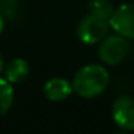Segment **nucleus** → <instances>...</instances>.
I'll return each mask as SVG.
<instances>
[{
    "instance_id": "obj_10",
    "label": "nucleus",
    "mask_w": 134,
    "mask_h": 134,
    "mask_svg": "<svg viewBox=\"0 0 134 134\" xmlns=\"http://www.w3.org/2000/svg\"><path fill=\"white\" fill-rule=\"evenodd\" d=\"M19 12V0H0V15L4 20L16 19Z\"/></svg>"
},
{
    "instance_id": "obj_4",
    "label": "nucleus",
    "mask_w": 134,
    "mask_h": 134,
    "mask_svg": "<svg viewBox=\"0 0 134 134\" xmlns=\"http://www.w3.org/2000/svg\"><path fill=\"white\" fill-rule=\"evenodd\" d=\"M108 23L117 35L134 39V3H124L114 9Z\"/></svg>"
},
{
    "instance_id": "obj_11",
    "label": "nucleus",
    "mask_w": 134,
    "mask_h": 134,
    "mask_svg": "<svg viewBox=\"0 0 134 134\" xmlns=\"http://www.w3.org/2000/svg\"><path fill=\"white\" fill-rule=\"evenodd\" d=\"M3 69H4V61H3V56L0 55V74L3 72Z\"/></svg>"
},
{
    "instance_id": "obj_8",
    "label": "nucleus",
    "mask_w": 134,
    "mask_h": 134,
    "mask_svg": "<svg viewBox=\"0 0 134 134\" xmlns=\"http://www.w3.org/2000/svg\"><path fill=\"white\" fill-rule=\"evenodd\" d=\"M13 98H15V91L12 82H9L6 78H0V117L9 113L13 104Z\"/></svg>"
},
{
    "instance_id": "obj_7",
    "label": "nucleus",
    "mask_w": 134,
    "mask_h": 134,
    "mask_svg": "<svg viewBox=\"0 0 134 134\" xmlns=\"http://www.w3.org/2000/svg\"><path fill=\"white\" fill-rule=\"evenodd\" d=\"M6 79L12 84H20L29 76L30 66L26 59L23 58H15L4 66Z\"/></svg>"
},
{
    "instance_id": "obj_5",
    "label": "nucleus",
    "mask_w": 134,
    "mask_h": 134,
    "mask_svg": "<svg viewBox=\"0 0 134 134\" xmlns=\"http://www.w3.org/2000/svg\"><path fill=\"white\" fill-rule=\"evenodd\" d=\"M113 120L117 127L124 131L134 130V98L120 97L113 105Z\"/></svg>"
},
{
    "instance_id": "obj_12",
    "label": "nucleus",
    "mask_w": 134,
    "mask_h": 134,
    "mask_svg": "<svg viewBox=\"0 0 134 134\" xmlns=\"http://www.w3.org/2000/svg\"><path fill=\"white\" fill-rule=\"evenodd\" d=\"M4 27V19L2 18V15H0V33H2V30H3Z\"/></svg>"
},
{
    "instance_id": "obj_6",
    "label": "nucleus",
    "mask_w": 134,
    "mask_h": 134,
    "mask_svg": "<svg viewBox=\"0 0 134 134\" xmlns=\"http://www.w3.org/2000/svg\"><path fill=\"white\" fill-rule=\"evenodd\" d=\"M74 88L68 79L61 78V76H53L49 81H46V84L43 85V94L49 101L59 102L66 99L68 97L72 94Z\"/></svg>"
},
{
    "instance_id": "obj_2",
    "label": "nucleus",
    "mask_w": 134,
    "mask_h": 134,
    "mask_svg": "<svg viewBox=\"0 0 134 134\" xmlns=\"http://www.w3.org/2000/svg\"><path fill=\"white\" fill-rule=\"evenodd\" d=\"M130 52V43L128 39L120 35H113L102 39L98 49V56L105 65L115 66L120 65Z\"/></svg>"
},
{
    "instance_id": "obj_9",
    "label": "nucleus",
    "mask_w": 134,
    "mask_h": 134,
    "mask_svg": "<svg viewBox=\"0 0 134 134\" xmlns=\"http://www.w3.org/2000/svg\"><path fill=\"white\" fill-rule=\"evenodd\" d=\"M113 10L114 6L110 0H90L88 2V13H92L105 20H110Z\"/></svg>"
},
{
    "instance_id": "obj_3",
    "label": "nucleus",
    "mask_w": 134,
    "mask_h": 134,
    "mask_svg": "<svg viewBox=\"0 0 134 134\" xmlns=\"http://www.w3.org/2000/svg\"><path fill=\"white\" fill-rule=\"evenodd\" d=\"M108 27L110 23L108 20L98 16L92 15V13H88L78 25V29H76V35L78 39L85 45H94L101 42L102 39L107 36Z\"/></svg>"
},
{
    "instance_id": "obj_1",
    "label": "nucleus",
    "mask_w": 134,
    "mask_h": 134,
    "mask_svg": "<svg viewBox=\"0 0 134 134\" xmlns=\"http://www.w3.org/2000/svg\"><path fill=\"white\" fill-rule=\"evenodd\" d=\"M108 82V71L102 65L90 64L75 74L72 79V88L82 98H95L107 90Z\"/></svg>"
}]
</instances>
